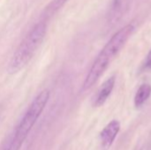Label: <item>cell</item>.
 <instances>
[{
    "label": "cell",
    "instance_id": "obj_10",
    "mask_svg": "<svg viewBox=\"0 0 151 150\" xmlns=\"http://www.w3.org/2000/svg\"><path fill=\"white\" fill-rule=\"evenodd\" d=\"M144 65H145V67H146L147 69H150L151 70V50L149 52V54H148L147 57H146Z\"/></svg>",
    "mask_w": 151,
    "mask_h": 150
},
{
    "label": "cell",
    "instance_id": "obj_7",
    "mask_svg": "<svg viewBox=\"0 0 151 150\" xmlns=\"http://www.w3.org/2000/svg\"><path fill=\"white\" fill-rule=\"evenodd\" d=\"M151 95V86L148 83H144L140 86L136 94L134 95V105L136 108L142 107L150 97Z\"/></svg>",
    "mask_w": 151,
    "mask_h": 150
},
{
    "label": "cell",
    "instance_id": "obj_1",
    "mask_svg": "<svg viewBox=\"0 0 151 150\" xmlns=\"http://www.w3.org/2000/svg\"><path fill=\"white\" fill-rule=\"evenodd\" d=\"M134 29L135 23L132 22L120 28L111 36L109 42L97 55L92 66L90 67L83 83L84 90H88L92 88L102 77V75L105 72L112 61L126 45L128 39L132 36Z\"/></svg>",
    "mask_w": 151,
    "mask_h": 150
},
{
    "label": "cell",
    "instance_id": "obj_9",
    "mask_svg": "<svg viewBox=\"0 0 151 150\" xmlns=\"http://www.w3.org/2000/svg\"><path fill=\"white\" fill-rule=\"evenodd\" d=\"M21 145L22 143L18 141L14 138L13 134H12L4 141V143L0 147V150H19Z\"/></svg>",
    "mask_w": 151,
    "mask_h": 150
},
{
    "label": "cell",
    "instance_id": "obj_3",
    "mask_svg": "<svg viewBox=\"0 0 151 150\" xmlns=\"http://www.w3.org/2000/svg\"><path fill=\"white\" fill-rule=\"evenodd\" d=\"M50 99V91L48 89H44L40 92L35 98L31 103L25 115L21 118L18 126L16 127L14 133H12L14 138L23 144L29 132L38 120L39 117L45 109L48 101Z\"/></svg>",
    "mask_w": 151,
    "mask_h": 150
},
{
    "label": "cell",
    "instance_id": "obj_2",
    "mask_svg": "<svg viewBox=\"0 0 151 150\" xmlns=\"http://www.w3.org/2000/svg\"><path fill=\"white\" fill-rule=\"evenodd\" d=\"M47 33V23L44 20L37 23L21 42L12 57L7 72L9 74H15L22 70L31 60L34 54L42 42Z\"/></svg>",
    "mask_w": 151,
    "mask_h": 150
},
{
    "label": "cell",
    "instance_id": "obj_6",
    "mask_svg": "<svg viewBox=\"0 0 151 150\" xmlns=\"http://www.w3.org/2000/svg\"><path fill=\"white\" fill-rule=\"evenodd\" d=\"M131 0H112V5L110 12V19L114 23H118L127 13L129 9Z\"/></svg>",
    "mask_w": 151,
    "mask_h": 150
},
{
    "label": "cell",
    "instance_id": "obj_5",
    "mask_svg": "<svg viewBox=\"0 0 151 150\" xmlns=\"http://www.w3.org/2000/svg\"><path fill=\"white\" fill-rule=\"evenodd\" d=\"M115 82H116L115 76H111L102 84L94 100L95 107H100L104 104V103L107 101V99L109 98L114 88Z\"/></svg>",
    "mask_w": 151,
    "mask_h": 150
},
{
    "label": "cell",
    "instance_id": "obj_8",
    "mask_svg": "<svg viewBox=\"0 0 151 150\" xmlns=\"http://www.w3.org/2000/svg\"><path fill=\"white\" fill-rule=\"evenodd\" d=\"M68 0H52L44 9L43 11V17L49 18L52 16L56 11H58Z\"/></svg>",
    "mask_w": 151,
    "mask_h": 150
},
{
    "label": "cell",
    "instance_id": "obj_4",
    "mask_svg": "<svg viewBox=\"0 0 151 150\" xmlns=\"http://www.w3.org/2000/svg\"><path fill=\"white\" fill-rule=\"evenodd\" d=\"M120 130V123L119 120L111 121L100 133V141L101 146L104 149L107 150L111 148L112 143L114 142L117 135L119 134Z\"/></svg>",
    "mask_w": 151,
    "mask_h": 150
}]
</instances>
